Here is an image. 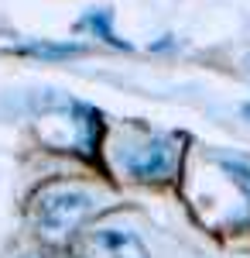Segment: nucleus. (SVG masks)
<instances>
[{
    "label": "nucleus",
    "instance_id": "2",
    "mask_svg": "<svg viewBox=\"0 0 250 258\" xmlns=\"http://www.w3.org/2000/svg\"><path fill=\"white\" fill-rule=\"evenodd\" d=\"M86 258H151L131 227H99L86 238Z\"/></svg>",
    "mask_w": 250,
    "mask_h": 258
},
{
    "label": "nucleus",
    "instance_id": "7",
    "mask_svg": "<svg viewBox=\"0 0 250 258\" xmlns=\"http://www.w3.org/2000/svg\"><path fill=\"white\" fill-rule=\"evenodd\" d=\"M243 117H250V103H247V107H243Z\"/></svg>",
    "mask_w": 250,
    "mask_h": 258
},
{
    "label": "nucleus",
    "instance_id": "1",
    "mask_svg": "<svg viewBox=\"0 0 250 258\" xmlns=\"http://www.w3.org/2000/svg\"><path fill=\"white\" fill-rule=\"evenodd\" d=\"M93 197L82 189H48L38 197V224L48 234H65L89 214Z\"/></svg>",
    "mask_w": 250,
    "mask_h": 258
},
{
    "label": "nucleus",
    "instance_id": "6",
    "mask_svg": "<svg viewBox=\"0 0 250 258\" xmlns=\"http://www.w3.org/2000/svg\"><path fill=\"white\" fill-rule=\"evenodd\" d=\"M223 172H230V179L243 189V197L250 200V169L240 165V162H223Z\"/></svg>",
    "mask_w": 250,
    "mask_h": 258
},
{
    "label": "nucleus",
    "instance_id": "5",
    "mask_svg": "<svg viewBox=\"0 0 250 258\" xmlns=\"http://www.w3.org/2000/svg\"><path fill=\"white\" fill-rule=\"evenodd\" d=\"M21 52H24V55H48V59H69V55H79L82 48H79V45H24Z\"/></svg>",
    "mask_w": 250,
    "mask_h": 258
},
{
    "label": "nucleus",
    "instance_id": "8",
    "mask_svg": "<svg viewBox=\"0 0 250 258\" xmlns=\"http://www.w3.org/2000/svg\"><path fill=\"white\" fill-rule=\"evenodd\" d=\"M247 69H250V55H247Z\"/></svg>",
    "mask_w": 250,
    "mask_h": 258
},
{
    "label": "nucleus",
    "instance_id": "4",
    "mask_svg": "<svg viewBox=\"0 0 250 258\" xmlns=\"http://www.w3.org/2000/svg\"><path fill=\"white\" fill-rule=\"evenodd\" d=\"M82 28H89V31L103 35V41H113V45H123V48H127V41H120V38H116V31L110 28V14H106V11L86 14V18H82Z\"/></svg>",
    "mask_w": 250,
    "mask_h": 258
},
{
    "label": "nucleus",
    "instance_id": "3",
    "mask_svg": "<svg viewBox=\"0 0 250 258\" xmlns=\"http://www.w3.org/2000/svg\"><path fill=\"white\" fill-rule=\"evenodd\" d=\"M172 145L161 138V141H151V145H144V148H137L127 155V172L134 179H165L172 172Z\"/></svg>",
    "mask_w": 250,
    "mask_h": 258
}]
</instances>
